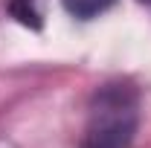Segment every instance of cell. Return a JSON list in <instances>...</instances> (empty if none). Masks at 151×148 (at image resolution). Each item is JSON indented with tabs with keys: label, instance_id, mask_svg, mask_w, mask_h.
<instances>
[{
	"label": "cell",
	"instance_id": "1",
	"mask_svg": "<svg viewBox=\"0 0 151 148\" xmlns=\"http://www.w3.org/2000/svg\"><path fill=\"white\" fill-rule=\"evenodd\" d=\"M137 131V99L125 84H108L96 93L81 148H128Z\"/></svg>",
	"mask_w": 151,
	"mask_h": 148
},
{
	"label": "cell",
	"instance_id": "2",
	"mask_svg": "<svg viewBox=\"0 0 151 148\" xmlns=\"http://www.w3.org/2000/svg\"><path fill=\"white\" fill-rule=\"evenodd\" d=\"M9 12L12 18L29 26V29H41L44 26V9H41V0H9Z\"/></svg>",
	"mask_w": 151,
	"mask_h": 148
},
{
	"label": "cell",
	"instance_id": "3",
	"mask_svg": "<svg viewBox=\"0 0 151 148\" xmlns=\"http://www.w3.org/2000/svg\"><path fill=\"white\" fill-rule=\"evenodd\" d=\"M116 0H64V9L73 15V18H81V20H90V18H99L102 12H108Z\"/></svg>",
	"mask_w": 151,
	"mask_h": 148
}]
</instances>
